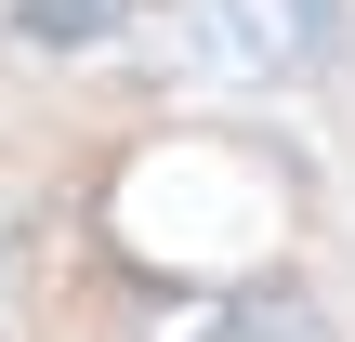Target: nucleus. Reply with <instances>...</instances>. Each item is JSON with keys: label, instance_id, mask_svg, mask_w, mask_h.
Wrapping results in <instances>:
<instances>
[{"label": "nucleus", "instance_id": "nucleus-1", "mask_svg": "<svg viewBox=\"0 0 355 342\" xmlns=\"http://www.w3.org/2000/svg\"><path fill=\"white\" fill-rule=\"evenodd\" d=\"M158 342H329V316L303 303V290H277V277H250V290H211V303H171Z\"/></svg>", "mask_w": 355, "mask_h": 342}, {"label": "nucleus", "instance_id": "nucleus-2", "mask_svg": "<svg viewBox=\"0 0 355 342\" xmlns=\"http://www.w3.org/2000/svg\"><path fill=\"white\" fill-rule=\"evenodd\" d=\"M211 26L250 53V66H303L329 40V0H211Z\"/></svg>", "mask_w": 355, "mask_h": 342}, {"label": "nucleus", "instance_id": "nucleus-3", "mask_svg": "<svg viewBox=\"0 0 355 342\" xmlns=\"http://www.w3.org/2000/svg\"><path fill=\"white\" fill-rule=\"evenodd\" d=\"M105 13H119V0H13V26L53 40V53H66V40H105Z\"/></svg>", "mask_w": 355, "mask_h": 342}]
</instances>
